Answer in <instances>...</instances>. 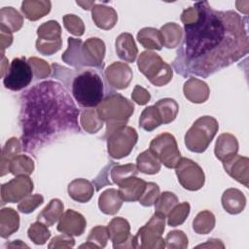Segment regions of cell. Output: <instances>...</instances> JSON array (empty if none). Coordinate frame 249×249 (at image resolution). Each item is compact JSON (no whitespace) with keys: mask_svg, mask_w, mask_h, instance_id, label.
<instances>
[{"mask_svg":"<svg viewBox=\"0 0 249 249\" xmlns=\"http://www.w3.org/2000/svg\"><path fill=\"white\" fill-rule=\"evenodd\" d=\"M194 7L197 18L184 25L173 67L185 77L207 78L248 53L247 19L234 11L214 10L207 1L196 2Z\"/></svg>","mask_w":249,"mask_h":249,"instance_id":"1","label":"cell"},{"mask_svg":"<svg viewBox=\"0 0 249 249\" xmlns=\"http://www.w3.org/2000/svg\"><path fill=\"white\" fill-rule=\"evenodd\" d=\"M79 110L65 88L47 80L20 97L18 116L22 150L35 154L61 135L80 132Z\"/></svg>","mask_w":249,"mask_h":249,"instance_id":"2","label":"cell"},{"mask_svg":"<svg viewBox=\"0 0 249 249\" xmlns=\"http://www.w3.org/2000/svg\"><path fill=\"white\" fill-rule=\"evenodd\" d=\"M99 118L106 123L105 137L114 130L123 127L134 112V105L120 93L112 92L107 95L97 106Z\"/></svg>","mask_w":249,"mask_h":249,"instance_id":"3","label":"cell"},{"mask_svg":"<svg viewBox=\"0 0 249 249\" xmlns=\"http://www.w3.org/2000/svg\"><path fill=\"white\" fill-rule=\"evenodd\" d=\"M71 92L80 106L85 108L97 107L104 96L102 79L93 70H82L73 79Z\"/></svg>","mask_w":249,"mask_h":249,"instance_id":"4","label":"cell"},{"mask_svg":"<svg viewBox=\"0 0 249 249\" xmlns=\"http://www.w3.org/2000/svg\"><path fill=\"white\" fill-rule=\"evenodd\" d=\"M219 129L218 121L211 116L199 117L185 134V145L194 153H203Z\"/></svg>","mask_w":249,"mask_h":249,"instance_id":"5","label":"cell"},{"mask_svg":"<svg viewBox=\"0 0 249 249\" xmlns=\"http://www.w3.org/2000/svg\"><path fill=\"white\" fill-rule=\"evenodd\" d=\"M139 71L156 87H162L168 84L173 76V70L169 64L153 51L142 52L137 59Z\"/></svg>","mask_w":249,"mask_h":249,"instance_id":"6","label":"cell"},{"mask_svg":"<svg viewBox=\"0 0 249 249\" xmlns=\"http://www.w3.org/2000/svg\"><path fill=\"white\" fill-rule=\"evenodd\" d=\"M165 228V217L156 213L133 236L134 248L163 249L165 241L161 234Z\"/></svg>","mask_w":249,"mask_h":249,"instance_id":"7","label":"cell"},{"mask_svg":"<svg viewBox=\"0 0 249 249\" xmlns=\"http://www.w3.org/2000/svg\"><path fill=\"white\" fill-rule=\"evenodd\" d=\"M137 140L138 134L135 128L124 125L107 136V152L112 159L121 160L130 154Z\"/></svg>","mask_w":249,"mask_h":249,"instance_id":"8","label":"cell"},{"mask_svg":"<svg viewBox=\"0 0 249 249\" xmlns=\"http://www.w3.org/2000/svg\"><path fill=\"white\" fill-rule=\"evenodd\" d=\"M150 151L167 168H175L181 159L176 139L169 132L156 136L150 143Z\"/></svg>","mask_w":249,"mask_h":249,"instance_id":"9","label":"cell"},{"mask_svg":"<svg viewBox=\"0 0 249 249\" xmlns=\"http://www.w3.org/2000/svg\"><path fill=\"white\" fill-rule=\"evenodd\" d=\"M33 71L25 57H16L12 60L3 78L6 89L18 91L29 86L33 79Z\"/></svg>","mask_w":249,"mask_h":249,"instance_id":"10","label":"cell"},{"mask_svg":"<svg viewBox=\"0 0 249 249\" xmlns=\"http://www.w3.org/2000/svg\"><path fill=\"white\" fill-rule=\"evenodd\" d=\"M36 50L44 54L51 55L58 52L62 46L61 26L56 20H49L37 29Z\"/></svg>","mask_w":249,"mask_h":249,"instance_id":"11","label":"cell"},{"mask_svg":"<svg viewBox=\"0 0 249 249\" xmlns=\"http://www.w3.org/2000/svg\"><path fill=\"white\" fill-rule=\"evenodd\" d=\"M178 182L189 191H197L201 189L205 182V175L202 168L194 160L181 158L175 167Z\"/></svg>","mask_w":249,"mask_h":249,"instance_id":"12","label":"cell"},{"mask_svg":"<svg viewBox=\"0 0 249 249\" xmlns=\"http://www.w3.org/2000/svg\"><path fill=\"white\" fill-rule=\"evenodd\" d=\"M33 182L28 176H16V178L1 186V202H19L33 191Z\"/></svg>","mask_w":249,"mask_h":249,"instance_id":"13","label":"cell"},{"mask_svg":"<svg viewBox=\"0 0 249 249\" xmlns=\"http://www.w3.org/2000/svg\"><path fill=\"white\" fill-rule=\"evenodd\" d=\"M109 239L113 248H134L133 236L130 234V226L127 220L123 217L113 218L107 226Z\"/></svg>","mask_w":249,"mask_h":249,"instance_id":"14","label":"cell"},{"mask_svg":"<svg viewBox=\"0 0 249 249\" xmlns=\"http://www.w3.org/2000/svg\"><path fill=\"white\" fill-rule=\"evenodd\" d=\"M105 44L96 37L87 39L82 45V55L85 67H103V59L105 56Z\"/></svg>","mask_w":249,"mask_h":249,"instance_id":"15","label":"cell"},{"mask_svg":"<svg viewBox=\"0 0 249 249\" xmlns=\"http://www.w3.org/2000/svg\"><path fill=\"white\" fill-rule=\"evenodd\" d=\"M132 70L124 62H113L104 71V77L107 83L116 89L127 88L132 80Z\"/></svg>","mask_w":249,"mask_h":249,"instance_id":"16","label":"cell"},{"mask_svg":"<svg viewBox=\"0 0 249 249\" xmlns=\"http://www.w3.org/2000/svg\"><path fill=\"white\" fill-rule=\"evenodd\" d=\"M86 227L87 221L85 217L73 209H68L63 212L59 218L56 229L62 233L72 236H80L84 233Z\"/></svg>","mask_w":249,"mask_h":249,"instance_id":"17","label":"cell"},{"mask_svg":"<svg viewBox=\"0 0 249 249\" xmlns=\"http://www.w3.org/2000/svg\"><path fill=\"white\" fill-rule=\"evenodd\" d=\"M226 172L245 187L249 186V160L247 157L234 155L222 161Z\"/></svg>","mask_w":249,"mask_h":249,"instance_id":"18","label":"cell"},{"mask_svg":"<svg viewBox=\"0 0 249 249\" xmlns=\"http://www.w3.org/2000/svg\"><path fill=\"white\" fill-rule=\"evenodd\" d=\"M183 92L189 101L199 104L205 102L208 99L210 89L208 85L202 80L191 77L184 83Z\"/></svg>","mask_w":249,"mask_h":249,"instance_id":"19","label":"cell"},{"mask_svg":"<svg viewBox=\"0 0 249 249\" xmlns=\"http://www.w3.org/2000/svg\"><path fill=\"white\" fill-rule=\"evenodd\" d=\"M91 18L98 28L109 30L115 26L118 21L116 10L110 6L95 4L91 8Z\"/></svg>","mask_w":249,"mask_h":249,"instance_id":"20","label":"cell"},{"mask_svg":"<svg viewBox=\"0 0 249 249\" xmlns=\"http://www.w3.org/2000/svg\"><path fill=\"white\" fill-rule=\"evenodd\" d=\"M115 47L116 53L122 60L128 63L135 61L138 54V49L133 36L130 33L124 32L120 34L116 39Z\"/></svg>","mask_w":249,"mask_h":249,"instance_id":"21","label":"cell"},{"mask_svg":"<svg viewBox=\"0 0 249 249\" xmlns=\"http://www.w3.org/2000/svg\"><path fill=\"white\" fill-rule=\"evenodd\" d=\"M237 152L238 141L233 134L226 132L218 136L215 143L214 154L219 160L224 161L229 158L236 155Z\"/></svg>","mask_w":249,"mask_h":249,"instance_id":"22","label":"cell"},{"mask_svg":"<svg viewBox=\"0 0 249 249\" xmlns=\"http://www.w3.org/2000/svg\"><path fill=\"white\" fill-rule=\"evenodd\" d=\"M147 182L136 176L129 177L119 185V194L124 201H136L142 196Z\"/></svg>","mask_w":249,"mask_h":249,"instance_id":"23","label":"cell"},{"mask_svg":"<svg viewBox=\"0 0 249 249\" xmlns=\"http://www.w3.org/2000/svg\"><path fill=\"white\" fill-rule=\"evenodd\" d=\"M67 192L73 200L86 203L91 199L94 194V186L87 179L78 178L69 183Z\"/></svg>","mask_w":249,"mask_h":249,"instance_id":"24","label":"cell"},{"mask_svg":"<svg viewBox=\"0 0 249 249\" xmlns=\"http://www.w3.org/2000/svg\"><path fill=\"white\" fill-rule=\"evenodd\" d=\"M221 201L223 208L232 215L242 212L246 205V197L244 194L235 188L226 190L222 195Z\"/></svg>","mask_w":249,"mask_h":249,"instance_id":"25","label":"cell"},{"mask_svg":"<svg viewBox=\"0 0 249 249\" xmlns=\"http://www.w3.org/2000/svg\"><path fill=\"white\" fill-rule=\"evenodd\" d=\"M83 41L78 38L69 37L68 47L62 53L61 59L68 65L76 68L78 71H82L85 67L83 55H82V45Z\"/></svg>","mask_w":249,"mask_h":249,"instance_id":"26","label":"cell"},{"mask_svg":"<svg viewBox=\"0 0 249 249\" xmlns=\"http://www.w3.org/2000/svg\"><path fill=\"white\" fill-rule=\"evenodd\" d=\"M52 8V3L49 0H25L21 3V12L23 16L31 20H38L47 16Z\"/></svg>","mask_w":249,"mask_h":249,"instance_id":"27","label":"cell"},{"mask_svg":"<svg viewBox=\"0 0 249 249\" xmlns=\"http://www.w3.org/2000/svg\"><path fill=\"white\" fill-rule=\"evenodd\" d=\"M124 199L116 189L105 190L98 197V207L100 211L107 215H115L123 205Z\"/></svg>","mask_w":249,"mask_h":249,"instance_id":"28","label":"cell"},{"mask_svg":"<svg viewBox=\"0 0 249 249\" xmlns=\"http://www.w3.org/2000/svg\"><path fill=\"white\" fill-rule=\"evenodd\" d=\"M19 228V216L18 212L10 207L2 208L0 211V235L7 238Z\"/></svg>","mask_w":249,"mask_h":249,"instance_id":"29","label":"cell"},{"mask_svg":"<svg viewBox=\"0 0 249 249\" xmlns=\"http://www.w3.org/2000/svg\"><path fill=\"white\" fill-rule=\"evenodd\" d=\"M163 46L167 49H175L183 40V28L175 22H167L160 29Z\"/></svg>","mask_w":249,"mask_h":249,"instance_id":"30","label":"cell"},{"mask_svg":"<svg viewBox=\"0 0 249 249\" xmlns=\"http://www.w3.org/2000/svg\"><path fill=\"white\" fill-rule=\"evenodd\" d=\"M22 150L21 141L16 137L10 138L4 145L1 153V161H0V170L1 176H5L9 173V165L11 160L18 155H19Z\"/></svg>","mask_w":249,"mask_h":249,"instance_id":"31","label":"cell"},{"mask_svg":"<svg viewBox=\"0 0 249 249\" xmlns=\"http://www.w3.org/2000/svg\"><path fill=\"white\" fill-rule=\"evenodd\" d=\"M63 202L58 198H53L47 204V206H45L42 209V211L38 214L37 221L44 223L48 227L53 226L59 220V218L63 214Z\"/></svg>","mask_w":249,"mask_h":249,"instance_id":"32","label":"cell"},{"mask_svg":"<svg viewBox=\"0 0 249 249\" xmlns=\"http://www.w3.org/2000/svg\"><path fill=\"white\" fill-rule=\"evenodd\" d=\"M137 40L147 50H161L163 47L162 37L160 30L154 27H144L137 33Z\"/></svg>","mask_w":249,"mask_h":249,"instance_id":"33","label":"cell"},{"mask_svg":"<svg viewBox=\"0 0 249 249\" xmlns=\"http://www.w3.org/2000/svg\"><path fill=\"white\" fill-rule=\"evenodd\" d=\"M136 166L138 171L144 174L152 175L160 170L161 163L149 149L138 155L136 159Z\"/></svg>","mask_w":249,"mask_h":249,"instance_id":"34","label":"cell"},{"mask_svg":"<svg viewBox=\"0 0 249 249\" xmlns=\"http://www.w3.org/2000/svg\"><path fill=\"white\" fill-rule=\"evenodd\" d=\"M0 25L17 32L23 25V17L15 8L4 7L0 10Z\"/></svg>","mask_w":249,"mask_h":249,"instance_id":"35","label":"cell"},{"mask_svg":"<svg viewBox=\"0 0 249 249\" xmlns=\"http://www.w3.org/2000/svg\"><path fill=\"white\" fill-rule=\"evenodd\" d=\"M154 106L157 108L163 124L173 122L179 111L178 103L172 98L160 99L155 103Z\"/></svg>","mask_w":249,"mask_h":249,"instance_id":"36","label":"cell"},{"mask_svg":"<svg viewBox=\"0 0 249 249\" xmlns=\"http://www.w3.org/2000/svg\"><path fill=\"white\" fill-rule=\"evenodd\" d=\"M33 160L26 155H18L10 162L9 171L15 176H29L34 170Z\"/></svg>","mask_w":249,"mask_h":249,"instance_id":"37","label":"cell"},{"mask_svg":"<svg viewBox=\"0 0 249 249\" xmlns=\"http://www.w3.org/2000/svg\"><path fill=\"white\" fill-rule=\"evenodd\" d=\"M80 124L85 131L96 133L102 128L104 122L99 118L96 110L86 109L80 115Z\"/></svg>","mask_w":249,"mask_h":249,"instance_id":"38","label":"cell"},{"mask_svg":"<svg viewBox=\"0 0 249 249\" xmlns=\"http://www.w3.org/2000/svg\"><path fill=\"white\" fill-rule=\"evenodd\" d=\"M215 227V216L209 210L197 213L193 221V230L197 234H207Z\"/></svg>","mask_w":249,"mask_h":249,"instance_id":"39","label":"cell"},{"mask_svg":"<svg viewBox=\"0 0 249 249\" xmlns=\"http://www.w3.org/2000/svg\"><path fill=\"white\" fill-rule=\"evenodd\" d=\"M162 124L157 108L153 106L146 107L139 118V126L146 131H152Z\"/></svg>","mask_w":249,"mask_h":249,"instance_id":"40","label":"cell"},{"mask_svg":"<svg viewBox=\"0 0 249 249\" xmlns=\"http://www.w3.org/2000/svg\"><path fill=\"white\" fill-rule=\"evenodd\" d=\"M137 173V166L133 163H127L124 165L114 164L112 165V168H110V177L112 179V182L118 186L125 179L136 176Z\"/></svg>","mask_w":249,"mask_h":249,"instance_id":"41","label":"cell"},{"mask_svg":"<svg viewBox=\"0 0 249 249\" xmlns=\"http://www.w3.org/2000/svg\"><path fill=\"white\" fill-rule=\"evenodd\" d=\"M27 235L34 244L43 245L51 237V231L48 229L47 225L37 221L30 225L27 231Z\"/></svg>","mask_w":249,"mask_h":249,"instance_id":"42","label":"cell"},{"mask_svg":"<svg viewBox=\"0 0 249 249\" xmlns=\"http://www.w3.org/2000/svg\"><path fill=\"white\" fill-rule=\"evenodd\" d=\"M178 203V197L171 192H163L160 195L155 203V212L164 217L172 210V208Z\"/></svg>","mask_w":249,"mask_h":249,"instance_id":"43","label":"cell"},{"mask_svg":"<svg viewBox=\"0 0 249 249\" xmlns=\"http://www.w3.org/2000/svg\"><path fill=\"white\" fill-rule=\"evenodd\" d=\"M190 210H191V206L189 202L185 201L182 203H177L166 216L168 226L177 227L182 225L187 219V217L189 216Z\"/></svg>","mask_w":249,"mask_h":249,"instance_id":"44","label":"cell"},{"mask_svg":"<svg viewBox=\"0 0 249 249\" xmlns=\"http://www.w3.org/2000/svg\"><path fill=\"white\" fill-rule=\"evenodd\" d=\"M165 247L169 249H185L188 247V236L180 230L169 231L165 236Z\"/></svg>","mask_w":249,"mask_h":249,"instance_id":"45","label":"cell"},{"mask_svg":"<svg viewBox=\"0 0 249 249\" xmlns=\"http://www.w3.org/2000/svg\"><path fill=\"white\" fill-rule=\"evenodd\" d=\"M108 239L109 234L107 227L96 226L90 230L87 241L96 245L97 248H104L107 245Z\"/></svg>","mask_w":249,"mask_h":249,"instance_id":"46","label":"cell"},{"mask_svg":"<svg viewBox=\"0 0 249 249\" xmlns=\"http://www.w3.org/2000/svg\"><path fill=\"white\" fill-rule=\"evenodd\" d=\"M160 195V187L154 182H149L146 184V188L138 201L141 205L150 207L156 203Z\"/></svg>","mask_w":249,"mask_h":249,"instance_id":"47","label":"cell"},{"mask_svg":"<svg viewBox=\"0 0 249 249\" xmlns=\"http://www.w3.org/2000/svg\"><path fill=\"white\" fill-rule=\"evenodd\" d=\"M63 25L69 33L78 37L82 36L85 32L84 21L76 15H65L63 17Z\"/></svg>","mask_w":249,"mask_h":249,"instance_id":"48","label":"cell"},{"mask_svg":"<svg viewBox=\"0 0 249 249\" xmlns=\"http://www.w3.org/2000/svg\"><path fill=\"white\" fill-rule=\"evenodd\" d=\"M28 63L30 64L33 74L35 76L36 79H45L51 76V66L49 65V63L47 61H45L42 58H38V57H29L27 59Z\"/></svg>","mask_w":249,"mask_h":249,"instance_id":"49","label":"cell"},{"mask_svg":"<svg viewBox=\"0 0 249 249\" xmlns=\"http://www.w3.org/2000/svg\"><path fill=\"white\" fill-rule=\"evenodd\" d=\"M43 202H44V197L42 195L40 194L28 195L18 202V209L24 214H29L33 212Z\"/></svg>","mask_w":249,"mask_h":249,"instance_id":"50","label":"cell"},{"mask_svg":"<svg viewBox=\"0 0 249 249\" xmlns=\"http://www.w3.org/2000/svg\"><path fill=\"white\" fill-rule=\"evenodd\" d=\"M75 245V239L72 235H68L66 233H62L60 235L54 236L50 244L48 245L49 249H55V248H71Z\"/></svg>","mask_w":249,"mask_h":249,"instance_id":"51","label":"cell"},{"mask_svg":"<svg viewBox=\"0 0 249 249\" xmlns=\"http://www.w3.org/2000/svg\"><path fill=\"white\" fill-rule=\"evenodd\" d=\"M131 98L135 103L139 105H146L151 99V94L146 89L136 85L132 90Z\"/></svg>","mask_w":249,"mask_h":249,"instance_id":"52","label":"cell"},{"mask_svg":"<svg viewBox=\"0 0 249 249\" xmlns=\"http://www.w3.org/2000/svg\"><path fill=\"white\" fill-rule=\"evenodd\" d=\"M13 32L6 28L5 26L0 25V43H1V51L4 53V50L9 48L13 43Z\"/></svg>","mask_w":249,"mask_h":249,"instance_id":"53","label":"cell"},{"mask_svg":"<svg viewBox=\"0 0 249 249\" xmlns=\"http://www.w3.org/2000/svg\"><path fill=\"white\" fill-rule=\"evenodd\" d=\"M197 18V11L196 9L193 6V7H189L186 10L183 11L182 15H181V21L185 24H190L192 22H194Z\"/></svg>","mask_w":249,"mask_h":249,"instance_id":"54","label":"cell"},{"mask_svg":"<svg viewBox=\"0 0 249 249\" xmlns=\"http://www.w3.org/2000/svg\"><path fill=\"white\" fill-rule=\"evenodd\" d=\"M196 248H225V245L220 239L210 238L205 243L197 245Z\"/></svg>","mask_w":249,"mask_h":249,"instance_id":"55","label":"cell"},{"mask_svg":"<svg viewBox=\"0 0 249 249\" xmlns=\"http://www.w3.org/2000/svg\"><path fill=\"white\" fill-rule=\"evenodd\" d=\"M76 3L84 10H91V8L95 5L94 1H76Z\"/></svg>","mask_w":249,"mask_h":249,"instance_id":"56","label":"cell"},{"mask_svg":"<svg viewBox=\"0 0 249 249\" xmlns=\"http://www.w3.org/2000/svg\"><path fill=\"white\" fill-rule=\"evenodd\" d=\"M7 247H9V248H18V247H19V248H22V247H25V248H28V245H26L25 243H23L21 240H14V241H12L11 243H9V244H7Z\"/></svg>","mask_w":249,"mask_h":249,"instance_id":"57","label":"cell"},{"mask_svg":"<svg viewBox=\"0 0 249 249\" xmlns=\"http://www.w3.org/2000/svg\"><path fill=\"white\" fill-rule=\"evenodd\" d=\"M6 66L8 67L9 66V63H8V60L6 59V57L4 56V53H2V62H1V76L4 78L5 76V72L7 71L6 69Z\"/></svg>","mask_w":249,"mask_h":249,"instance_id":"58","label":"cell"}]
</instances>
